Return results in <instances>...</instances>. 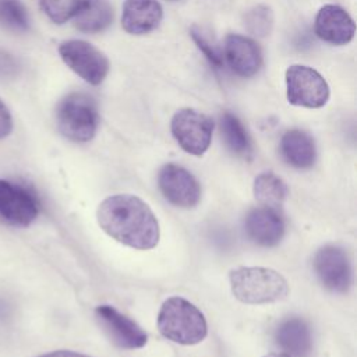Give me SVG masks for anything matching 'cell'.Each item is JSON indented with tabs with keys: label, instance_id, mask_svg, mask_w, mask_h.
I'll list each match as a JSON object with an SVG mask.
<instances>
[{
	"label": "cell",
	"instance_id": "cell-1",
	"mask_svg": "<svg viewBox=\"0 0 357 357\" xmlns=\"http://www.w3.org/2000/svg\"><path fill=\"white\" fill-rule=\"evenodd\" d=\"M100 229L116 241L137 250H151L159 243V222L141 198L116 194L103 199L96 211Z\"/></svg>",
	"mask_w": 357,
	"mask_h": 357
},
{
	"label": "cell",
	"instance_id": "cell-2",
	"mask_svg": "<svg viewBox=\"0 0 357 357\" xmlns=\"http://www.w3.org/2000/svg\"><path fill=\"white\" fill-rule=\"evenodd\" d=\"M233 296L244 304H269L289 294L287 280L275 269L241 266L229 275Z\"/></svg>",
	"mask_w": 357,
	"mask_h": 357
},
{
	"label": "cell",
	"instance_id": "cell-3",
	"mask_svg": "<svg viewBox=\"0 0 357 357\" xmlns=\"http://www.w3.org/2000/svg\"><path fill=\"white\" fill-rule=\"evenodd\" d=\"M158 329L166 339L187 346L202 342L208 333L204 314L183 297H170L162 304Z\"/></svg>",
	"mask_w": 357,
	"mask_h": 357
},
{
	"label": "cell",
	"instance_id": "cell-4",
	"mask_svg": "<svg viewBox=\"0 0 357 357\" xmlns=\"http://www.w3.org/2000/svg\"><path fill=\"white\" fill-rule=\"evenodd\" d=\"M56 120L66 138L74 142H88L95 137L99 124L96 103L86 93H68L57 106Z\"/></svg>",
	"mask_w": 357,
	"mask_h": 357
},
{
	"label": "cell",
	"instance_id": "cell-5",
	"mask_svg": "<svg viewBox=\"0 0 357 357\" xmlns=\"http://www.w3.org/2000/svg\"><path fill=\"white\" fill-rule=\"evenodd\" d=\"M286 96L294 106L319 109L329 99V86L317 70L294 64L286 70Z\"/></svg>",
	"mask_w": 357,
	"mask_h": 357
},
{
	"label": "cell",
	"instance_id": "cell-6",
	"mask_svg": "<svg viewBox=\"0 0 357 357\" xmlns=\"http://www.w3.org/2000/svg\"><path fill=\"white\" fill-rule=\"evenodd\" d=\"M170 130L177 144L187 153L201 156L211 145L213 121L209 116L194 109H181L174 113Z\"/></svg>",
	"mask_w": 357,
	"mask_h": 357
},
{
	"label": "cell",
	"instance_id": "cell-7",
	"mask_svg": "<svg viewBox=\"0 0 357 357\" xmlns=\"http://www.w3.org/2000/svg\"><path fill=\"white\" fill-rule=\"evenodd\" d=\"M59 54L67 67L91 85L103 82L109 73V60L106 56L85 40L71 39L61 42Z\"/></svg>",
	"mask_w": 357,
	"mask_h": 357
},
{
	"label": "cell",
	"instance_id": "cell-8",
	"mask_svg": "<svg viewBox=\"0 0 357 357\" xmlns=\"http://www.w3.org/2000/svg\"><path fill=\"white\" fill-rule=\"evenodd\" d=\"M36 194L26 185L0 178V219L8 225L26 227L39 215Z\"/></svg>",
	"mask_w": 357,
	"mask_h": 357
},
{
	"label": "cell",
	"instance_id": "cell-9",
	"mask_svg": "<svg viewBox=\"0 0 357 357\" xmlns=\"http://www.w3.org/2000/svg\"><path fill=\"white\" fill-rule=\"evenodd\" d=\"M158 185L163 197L178 208H194L201 199L197 178L183 166L167 163L158 174Z\"/></svg>",
	"mask_w": 357,
	"mask_h": 357
},
{
	"label": "cell",
	"instance_id": "cell-10",
	"mask_svg": "<svg viewBox=\"0 0 357 357\" xmlns=\"http://www.w3.org/2000/svg\"><path fill=\"white\" fill-rule=\"evenodd\" d=\"M314 269L321 283L331 291L344 293L351 284V266L346 252L335 245H325L314 255Z\"/></svg>",
	"mask_w": 357,
	"mask_h": 357
},
{
	"label": "cell",
	"instance_id": "cell-11",
	"mask_svg": "<svg viewBox=\"0 0 357 357\" xmlns=\"http://www.w3.org/2000/svg\"><path fill=\"white\" fill-rule=\"evenodd\" d=\"M95 314L114 344L123 349H139L146 344L145 331L132 319L119 312L114 307L102 304L95 308Z\"/></svg>",
	"mask_w": 357,
	"mask_h": 357
},
{
	"label": "cell",
	"instance_id": "cell-12",
	"mask_svg": "<svg viewBox=\"0 0 357 357\" xmlns=\"http://www.w3.org/2000/svg\"><path fill=\"white\" fill-rule=\"evenodd\" d=\"M223 60L230 70L244 78L255 75L262 66V53L259 46L250 38L231 33L227 35L223 45Z\"/></svg>",
	"mask_w": 357,
	"mask_h": 357
},
{
	"label": "cell",
	"instance_id": "cell-13",
	"mask_svg": "<svg viewBox=\"0 0 357 357\" xmlns=\"http://www.w3.org/2000/svg\"><path fill=\"white\" fill-rule=\"evenodd\" d=\"M314 28L319 39L336 46L347 45L356 32V24L350 14L335 4H326L319 8Z\"/></svg>",
	"mask_w": 357,
	"mask_h": 357
},
{
	"label": "cell",
	"instance_id": "cell-14",
	"mask_svg": "<svg viewBox=\"0 0 357 357\" xmlns=\"http://www.w3.org/2000/svg\"><path fill=\"white\" fill-rule=\"evenodd\" d=\"M244 229L252 243L273 247L279 244L284 234V222L275 208L261 205L247 213Z\"/></svg>",
	"mask_w": 357,
	"mask_h": 357
},
{
	"label": "cell",
	"instance_id": "cell-15",
	"mask_svg": "<svg viewBox=\"0 0 357 357\" xmlns=\"http://www.w3.org/2000/svg\"><path fill=\"white\" fill-rule=\"evenodd\" d=\"M162 17L163 8L156 0H126L121 26L131 35H144L156 29Z\"/></svg>",
	"mask_w": 357,
	"mask_h": 357
},
{
	"label": "cell",
	"instance_id": "cell-16",
	"mask_svg": "<svg viewBox=\"0 0 357 357\" xmlns=\"http://www.w3.org/2000/svg\"><path fill=\"white\" fill-rule=\"evenodd\" d=\"M276 343L290 357H305L312 347L310 326L301 318H287L276 329Z\"/></svg>",
	"mask_w": 357,
	"mask_h": 357
},
{
	"label": "cell",
	"instance_id": "cell-17",
	"mask_svg": "<svg viewBox=\"0 0 357 357\" xmlns=\"http://www.w3.org/2000/svg\"><path fill=\"white\" fill-rule=\"evenodd\" d=\"M280 153L293 167L307 169L315 162L317 151L314 139L301 130H289L280 139Z\"/></svg>",
	"mask_w": 357,
	"mask_h": 357
},
{
	"label": "cell",
	"instance_id": "cell-18",
	"mask_svg": "<svg viewBox=\"0 0 357 357\" xmlns=\"http://www.w3.org/2000/svg\"><path fill=\"white\" fill-rule=\"evenodd\" d=\"M113 21V8L107 0H82L74 25L78 31L95 33L105 31Z\"/></svg>",
	"mask_w": 357,
	"mask_h": 357
},
{
	"label": "cell",
	"instance_id": "cell-19",
	"mask_svg": "<svg viewBox=\"0 0 357 357\" xmlns=\"http://www.w3.org/2000/svg\"><path fill=\"white\" fill-rule=\"evenodd\" d=\"M254 197L261 205L276 209L286 199L287 187L280 177L272 172H265L254 180Z\"/></svg>",
	"mask_w": 357,
	"mask_h": 357
},
{
	"label": "cell",
	"instance_id": "cell-20",
	"mask_svg": "<svg viewBox=\"0 0 357 357\" xmlns=\"http://www.w3.org/2000/svg\"><path fill=\"white\" fill-rule=\"evenodd\" d=\"M220 131L227 148L240 156L251 155V141L241 121L231 113L226 112L220 117Z\"/></svg>",
	"mask_w": 357,
	"mask_h": 357
},
{
	"label": "cell",
	"instance_id": "cell-21",
	"mask_svg": "<svg viewBox=\"0 0 357 357\" xmlns=\"http://www.w3.org/2000/svg\"><path fill=\"white\" fill-rule=\"evenodd\" d=\"M0 25L13 32L29 29V14L21 0H0Z\"/></svg>",
	"mask_w": 357,
	"mask_h": 357
},
{
	"label": "cell",
	"instance_id": "cell-22",
	"mask_svg": "<svg viewBox=\"0 0 357 357\" xmlns=\"http://www.w3.org/2000/svg\"><path fill=\"white\" fill-rule=\"evenodd\" d=\"M273 11L265 4H258L248 10L244 15V26L248 33L264 38L268 36L273 28Z\"/></svg>",
	"mask_w": 357,
	"mask_h": 357
},
{
	"label": "cell",
	"instance_id": "cell-23",
	"mask_svg": "<svg viewBox=\"0 0 357 357\" xmlns=\"http://www.w3.org/2000/svg\"><path fill=\"white\" fill-rule=\"evenodd\" d=\"M82 0H39L42 11L56 24H64L74 18Z\"/></svg>",
	"mask_w": 357,
	"mask_h": 357
},
{
	"label": "cell",
	"instance_id": "cell-24",
	"mask_svg": "<svg viewBox=\"0 0 357 357\" xmlns=\"http://www.w3.org/2000/svg\"><path fill=\"white\" fill-rule=\"evenodd\" d=\"M191 38L213 68L219 70V68L223 67V64H225L223 53L219 50V47L213 42H211L209 36L205 35V32L202 29H199L197 26H192L191 28Z\"/></svg>",
	"mask_w": 357,
	"mask_h": 357
},
{
	"label": "cell",
	"instance_id": "cell-25",
	"mask_svg": "<svg viewBox=\"0 0 357 357\" xmlns=\"http://www.w3.org/2000/svg\"><path fill=\"white\" fill-rule=\"evenodd\" d=\"M13 131V117L6 106V103L0 99V139L8 137Z\"/></svg>",
	"mask_w": 357,
	"mask_h": 357
},
{
	"label": "cell",
	"instance_id": "cell-26",
	"mask_svg": "<svg viewBox=\"0 0 357 357\" xmlns=\"http://www.w3.org/2000/svg\"><path fill=\"white\" fill-rule=\"evenodd\" d=\"M17 61L7 53H0V77H11L17 73Z\"/></svg>",
	"mask_w": 357,
	"mask_h": 357
},
{
	"label": "cell",
	"instance_id": "cell-27",
	"mask_svg": "<svg viewBox=\"0 0 357 357\" xmlns=\"http://www.w3.org/2000/svg\"><path fill=\"white\" fill-rule=\"evenodd\" d=\"M38 357H91V356H86V354H82L78 351H71V350H54L50 353L40 354Z\"/></svg>",
	"mask_w": 357,
	"mask_h": 357
},
{
	"label": "cell",
	"instance_id": "cell-28",
	"mask_svg": "<svg viewBox=\"0 0 357 357\" xmlns=\"http://www.w3.org/2000/svg\"><path fill=\"white\" fill-rule=\"evenodd\" d=\"M264 357H290L287 354H282V353H271V354H266Z\"/></svg>",
	"mask_w": 357,
	"mask_h": 357
}]
</instances>
